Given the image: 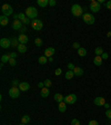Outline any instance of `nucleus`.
Segmentation results:
<instances>
[{
	"label": "nucleus",
	"mask_w": 111,
	"mask_h": 125,
	"mask_svg": "<svg viewBox=\"0 0 111 125\" xmlns=\"http://www.w3.org/2000/svg\"><path fill=\"white\" fill-rule=\"evenodd\" d=\"M19 85H20V83H19L18 79H15V81L12 82V86H13V87H17V86H19Z\"/></svg>",
	"instance_id": "nucleus-38"
},
{
	"label": "nucleus",
	"mask_w": 111,
	"mask_h": 125,
	"mask_svg": "<svg viewBox=\"0 0 111 125\" xmlns=\"http://www.w3.org/2000/svg\"><path fill=\"white\" fill-rule=\"evenodd\" d=\"M19 125H26V124H23V123H21V124H19Z\"/></svg>",
	"instance_id": "nucleus-51"
},
{
	"label": "nucleus",
	"mask_w": 111,
	"mask_h": 125,
	"mask_svg": "<svg viewBox=\"0 0 111 125\" xmlns=\"http://www.w3.org/2000/svg\"><path fill=\"white\" fill-rule=\"evenodd\" d=\"M76 68V66L73 65L72 62H69V64H68V70H73Z\"/></svg>",
	"instance_id": "nucleus-35"
},
{
	"label": "nucleus",
	"mask_w": 111,
	"mask_h": 125,
	"mask_svg": "<svg viewBox=\"0 0 111 125\" xmlns=\"http://www.w3.org/2000/svg\"><path fill=\"white\" fill-rule=\"evenodd\" d=\"M102 62H103V59H102L101 56H96V57L93 58V62H94L96 66H101L102 65Z\"/></svg>",
	"instance_id": "nucleus-19"
},
{
	"label": "nucleus",
	"mask_w": 111,
	"mask_h": 125,
	"mask_svg": "<svg viewBox=\"0 0 111 125\" xmlns=\"http://www.w3.org/2000/svg\"><path fill=\"white\" fill-rule=\"evenodd\" d=\"M104 107H106L107 109H109V108H110V105H109L108 103H106V104H104Z\"/></svg>",
	"instance_id": "nucleus-48"
},
{
	"label": "nucleus",
	"mask_w": 111,
	"mask_h": 125,
	"mask_svg": "<svg viewBox=\"0 0 111 125\" xmlns=\"http://www.w3.org/2000/svg\"><path fill=\"white\" fill-rule=\"evenodd\" d=\"M106 7H107V9L111 10V0H109L108 2H106Z\"/></svg>",
	"instance_id": "nucleus-42"
},
{
	"label": "nucleus",
	"mask_w": 111,
	"mask_h": 125,
	"mask_svg": "<svg viewBox=\"0 0 111 125\" xmlns=\"http://www.w3.org/2000/svg\"><path fill=\"white\" fill-rule=\"evenodd\" d=\"M73 76H75V73H73V70H68L67 73H66L65 77H66V79H71Z\"/></svg>",
	"instance_id": "nucleus-29"
},
{
	"label": "nucleus",
	"mask_w": 111,
	"mask_h": 125,
	"mask_svg": "<svg viewBox=\"0 0 111 125\" xmlns=\"http://www.w3.org/2000/svg\"><path fill=\"white\" fill-rule=\"evenodd\" d=\"M89 9H90L92 12H99L101 9V6L97 0H92L90 2V6H89Z\"/></svg>",
	"instance_id": "nucleus-5"
},
{
	"label": "nucleus",
	"mask_w": 111,
	"mask_h": 125,
	"mask_svg": "<svg viewBox=\"0 0 111 125\" xmlns=\"http://www.w3.org/2000/svg\"><path fill=\"white\" fill-rule=\"evenodd\" d=\"M0 46L3 49H8L9 47H11V40L9 38H1L0 39Z\"/></svg>",
	"instance_id": "nucleus-9"
},
{
	"label": "nucleus",
	"mask_w": 111,
	"mask_h": 125,
	"mask_svg": "<svg viewBox=\"0 0 111 125\" xmlns=\"http://www.w3.org/2000/svg\"><path fill=\"white\" fill-rule=\"evenodd\" d=\"M71 125H80V122H79L77 118H73V120L71 121Z\"/></svg>",
	"instance_id": "nucleus-36"
},
{
	"label": "nucleus",
	"mask_w": 111,
	"mask_h": 125,
	"mask_svg": "<svg viewBox=\"0 0 111 125\" xmlns=\"http://www.w3.org/2000/svg\"><path fill=\"white\" fill-rule=\"evenodd\" d=\"M49 94H50V91L48 87H43V88H41V91H40V95H41V97H43V98L49 96Z\"/></svg>",
	"instance_id": "nucleus-16"
},
{
	"label": "nucleus",
	"mask_w": 111,
	"mask_h": 125,
	"mask_svg": "<svg viewBox=\"0 0 111 125\" xmlns=\"http://www.w3.org/2000/svg\"><path fill=\"white\" fill-rule=\"evenodd\" d=\"M107 37H111V31H109L108 35H107Z\"/></svg>",
	"instance_id": "nucleus-50"
},
{
	"label": "nucleus",
	"mask_w": 111,
	"mask_h": 125,
	"mask_svg": "<svg viewBox=\"0 0 111 125\" xmlns=\"http://www.w3.org/2000/svg\"><path fill=\"white\" fill-rule=\"evenodd\" d=\"M72 47L75 48V49H80V48H81V47H80V44H79V42H73V44H72Z\"/></svg>",
	"instance_id": "nucleus-33"
},
{
	"label": "nucleus",
	"mask_w": 111,
	"mask_h": 125,
	"mask_svg": "<svg viewBox=\"0 0 111 125\" xmlns=\"http://www.w3.org/2000/svg\"><path fill=\"white\" fill-rule=\"evenodd\" d=\"M61 73H62L61 68H57V69H56V72H54V74H56V76H59V75H61Z\"/></svg>",
	"instance_id": "nucleus-40"
},
{
	"label": "nucleus",
	"mask_w": 111,
	"mask_h": 125,
	"mask_svg": "<svg viewBox=\"0 0 111 125\" xmlns=\"http://www.w3.org/2000/svg\"><path fill=\"white\" fill-rule=\"evenodd\" d=\"M34 45L37 47H41L42 46V39L41 38H36L34 39Z\"/></svg>",
	"instance_id": "nucleus-31"
},
{
	"label": "nucleus",
	"mask_w": 111,
	"mask_h": 125,
	"mask_svg": "<svg viewBox=\"0 0 111 125\" xmlns=\"http://www.w3.org/2000/svg\"><path fill=\"white\" fill-rule=\"evenodd\" d=\"M103 49H102V47H97L96 49H94V54L96 56H101V55L103 54Z\"/></svg>",
	"instance_id": "nucleus-30"
},
{
	"label": "nucleus",
	"mask_w": 111,
	"mask_h": 125,
	"mask_svg": "<svg viewBox=\"0 0 111 125\" xmlns=\"http://www.w3.org/2000/svg\"><path fill=\"white\" fill-rule=\"evenodd\" d=\"M43 83H44V87H48V88L51 87V85H52V82L50 81V79H46Z\"/></svg>",
	"instance_id": "nucleus-32"
},
{
	"label": "nucleus",
	"mask_w": 111,
	"mask_h": 125,
	"mask_svg": "<svg viewBox=\"0 0 111 125\" xmlns=\"http://www.w3.org/2000/svg\"><path fill=\"white\" fill-rule=\"evenodd\" d=\"M19 31H20L21 34H25V32H26V31H27V27H22V28H21Z\"/></svg>",
	"instance_id": "nucleus-45"
},
{
	"label": "nucleus",
	"mask_w": 111,
	"mask_h": 125,
	"mask_svg": "<svg viewBox=\"0 0 111 125\" xmlns=\"http://www.w3.org/2000/svg\"><path fill=\"white\" fill-rule=\"evenodd\" d=\"M101 57H102V59H108V58H109V55L107 54V52H103V54L101 55Z\"/></svg>",
	"instance_id": "nucleus-44"
},
{
	"label": "nucleus",
	"mask_w": 111,
	"mask_h": 125,
	"mask_svg": "<svg viewBox=\"0 0 111 125\" xmlns=\"http://www.w3.org/2000/svg\"><path fill=\"white\" fill-rule=\"evenodd\" d=\"M82 19H83V21H85L87 25H93V23H94V21H96L94 16H93L92 13H88V12L83 13Z\"/></svg>",
	"instance_id": "nucleus-3"
},
{
	"label": "nucleus",
	"mask_w": 111,
	"mask_h": 125,
	"mask_svg": "<svg viewBox=\"0 0 111 125\" xmlns=\"http://www.w3.org/2000/svg\"><path fill=\"white\" fill-rule=\"evenodd\" d=\"M9 60H10V56H9V54H5L1 56V62H9Z\"/></svg>",
	"instance_id": "nucleus-26"
},
{
	"label": "nucleus",
	"mask_w": 111,
	"mask_h": 125,
	"mask_svg": "<svg viewBox=\"0 0 111 125\" xmlns=\"http://www.w3.org/2000/svg\"><path fill=\"white\" fill-rule=\"evenodd\" d=\"M9 56H10V58H17V56H18V54H16V52H10L9 54Z\"/></svg>",
	"instance_id": "nucleus-43"
},
{
	"label": "nucleus",
	"mask_w": 111,
	"mask_h": 125,
	"mask_svg": "<svg viewBox=\"0 0 111 125\" xmlns=\"http://www.w3.org/2000/svg\"><path fill=\"white\" fill-rule=\"evenodd\" d=\"M93 104L97 105V106H104V104H106V99L103 98V97H96V98L93 99Z\"/></svg>",
	"instance_id": "nucleus-10"
},
{
	"label": "nucleus",
	"mask_w": 111,
	"mask_h": 125,
	"mask_svg": "<svg viewBox=\"0 0 111 125\" xmlns=\"http://www.w3.org/2000/svg\"><path fill=\"white\" fill-rule=\"evenodd\" d=\"M16 64H17V62H16L15 58H10V60H9V65L10 66H16Z\"/></svg>",
	"instance_id": "nucleus-34"
},
{
	"label": "nucleus",
	"mask_w": 111,
	"mask_h": 125,
	"mask_svg": "<svg viewBox=\"0 0 111 125\" xmlns=\"http://www.w3.org/2000/svg\"><path fill=\"white\" fill-rule=\"evenodd\" d=\"M31 26H32V28H34V30L39 31V30H41L42 29L43 23H42V21L40 20V19H34V20L31 21Z\"/></svg>",
	"instance_id": "nucleus-7"
},
{
	"label": "nucleus",
	"mask_w": 111,
	"mask_h": 125,
	"mask_svg": "<svg viewBox=\"0 0 111 125\" xmlns=\"http://www.w3.org/2000/svg\"><path fill=\"white\" fill-rule=\"evenodd\" d=\"M73 73H75V76H82L83 75V69L81 67H77L73 69Z\"/></svg>",
	"instance_id": "nucleus-20"
},
{
	"label": "nucleus",
	"mask_w": 111,
	"mask_h": 125,
	"mask_svg": "<svg viewBox=\"0 0 111 125\" xmlns=\"http://www.w3.org/2000/svg\"><path fill=\"white\" fill-rule=\"evenodd\" d=\"M10 40H11V47H12V48H16V47H18L19 45H20L18 38H16V37H12Z\"/></svg>",
	"instance_id": "nucleus-21"
},
{
	"label": "nucleus",
	"mask_w": 111,
	"mask_h": 125,
	"mask_svg": "<svg viewBox=\"0 0 111 125\" xmlns=\"http://www.w3.org/2000/svg\"><path fill=\"white\" fill-rule=\"evenodd\" d=\"M18 40H19V42H20V44L26 45L27 42H28L29 38H28V36H26L25 34H20V35L18 36Z\"/></svg>",
	"instance_id": "nucleus-14"
},
{
	"label": "nucleus",
	"mask_w": 111,
	"mask_h": 125,
	"mask_svg": "<svg viewBox=\"0 0 111 125\" xmlns=\"http://www.w3.org/2000/svg\"><path fill=\"white\" fill-rule=\"evenodd\" d=\"M38 62H39V64H41V65H44V64H47L48 62V58L46 57V56H41V57H39V59H38Z\"/></svg>",
	"instance_id": "nucleus-27"
},
{
	"label": "nucleus",
	"mask_w": 111,
	"mask_h": 125,
	"mask_svg": "<svg viewBox=\"0 0 111 125\" xmlns=\"http://www.w3.org/2000/svg\"><path fill=\"white\" fill-rule=\"evenodd\" d=\"M18 88L22 92H27L30 89V85H29L27 82H22V83H20V85L18 86Z\"/></svg>",
	"instance_id": "nucleus-13"
},
{
	"label": "nucleus",
	"mask_w": 111,
	"mask_h": 125,
	"mask_svg": "<svg viewBox=\"0 0 111 125\" xmlns=\"http://www.w3.org/2000/svg\"><path fill=\"white\" fill-rule=\"evenodd\" d=\"M37 3H38V6L44 8L46 6L49 5V0H38V1H37Z\"/></svg>",
	"instance_id": "nucleus-24"
},
{
	"label": "nucleus",
	"mask_w": 111,
	"mask_h": 125,
	"mask_svg": "<svg viewBox=\"0 0 111 125\" xmlns=\"http://www.w3.org/2000/svg\"><path fill=\"white\" fill-rule=\"evenodd\" d=\"M53 54H54V48L53 47H49V48H47V49L44 50V56H46L47 58L52 57V55Z\"/></svg>",
	"instance_id": "nucleus-15"
},
{
	"label": "nucleus",
	"mask_w": 111,
	"mask_h": 125,
	"mask_svg": "<svg viewBox=\"0 0 111 125\" xmlns=\"http://www.w3.org/2000/svg\"><path fill=\"white\" fill-rule=\"evenodd\" d=\"M19 20H21V22L25 23V25L30 23V19L26 16V13H19Z\"/></svg>",
	"instance_id": "nucleus-11"
},
{
	"label": "nucleus",
	"mask_w": 111,
	"mask_h": 125,
	"mask_svg": "<svg viewBox=\"0 0 111 125\" xmlns=\"http://www.w3.org/2000/svg\"><path fill=\"white\" fill-rule=\"evenodd\" d=\"M26 16L29 19H37V16H38V11L34 7H28L26 9Z\"/></svg>",
	"instance_id": "nucleus-2"
},
{
	"label": "nucleus",
	"mask_w": 111,
	"mask_h": 125,
	"mask_svg": "<svg viewBox=\"0 0 111 125\" xmlns=\"http://www.w3.org/2000/svg\"><path fill=\"white\" fill-rule=\"evenodd\" d=\"M22 27L23 26H22V22H21V20H19V19H17V20H13L12 28L15 29V30H20Z\"/></svg>",
	"instance_id": "nucleus-12"
},
{
	"label": "nucleus",
	"mask_w": 111,
	"mask_h": 125,
	"mask_svg": "<svg viewBox=\"0 0 111 125\" xmlns=\"http://www.w3.org/2000/svg\"><path fill=\"white\" fill-rule=\"evenodd\" d=\"M58 109H59L60 113H65L66 111H67V104H66L65 102L59 103V105H58Z\"/></svg>",
	"instance_id": "nucleus-18"
},
{
	"label": "nucleus",
	"mask_w": 111,
	"mask_h": 125,
	"mask_svg": "<svg viewBox=\"0 0 111 125\" xmlns=\"http://www.w3.org/2000/svg\"><path fill=\"white\" fill-rule=\"evenodd\" d=\"M71 13H72L75 17H80V16H83V8L81 7L80 5H73L71 7Z\"/></svg>",
	"instance_id": "nucleus-1"
},
{
	"label": "nucleus",
	"mask_w": 111,
	"mask_h": 125,
	"mask_svg": "<svg viewBox=\"0 0 111 125\" xmlns=\"http://www.w3.org/2000/svg\"><path fill=\"white\" fill-rule=\"evenodd\" d=\"M57 5V1L56 0H49V6L50 7H53V6Z\"/></svg>",
	"instance_id": "nucleus-39"
},
{
	"label": "nucleus",
	"mask_w": 111,
	"mask_h": 125,
	"mask_svg": "<svg viewBox=\"0 0 111 125\" xmlns=\"http://www.w3.org/2000/svg\"><path fill=\"white\" fill-rule=\"evenodd\" d=\"M78 55H79L80 57H85V56H87V49L81 47L80 49H78Z\"/></svg>",
	"instance_id": "nucleus-25"
},
{
	"label": "nucleus",
	"mask_w": 111,
	"mask_h": 125,
	"mask_svg": "<svg viewBox=\"0 0 111 125\" xmlns=\"http://www.w3.org/2000/svg\"><path fill=\"white\" fill-rule=\"evenodd\" d=\"M38 86L40 87V88H43V87H44V83H39Z\"/></svg>",
	"instance_id": "nucleus-47"
},
{
	"label": "nucleus",
	"mask_w": 111,
	"mask_h": 125,
	"mask_svg": "<svg viewBox=\"0 0 111 125\" xmlns=\"http://www.w3.org/2000/svg\"><path fill=\"white\" fill-rule=\"evenodd\" d=\"M13 18H15V20L19 19V13H15V15H13Z\"/></svg>",
	"instance_id": "nucleus-46"
},
{
	"label": "nucleus",
	"mask_w": 111,
	"mask_h": 125,
	"mask_svg": "<svg viewBox=\"0 0 111 125\" xmlns=\"http://www.w3.org/2000/svg\"><path fill=\"white\" fill-rule=\"evenodd\" d=\"M88 125H99V123L97 122L96 120H92V121H90V122H89Z\"/></svg>",
	"instance_id": "nucleus-41"
},
{
	"label": "nucleus",
	"mask_w": 111,
	"mask_h": 125,
	"mask_svg": "<svg viewBox=\"0 0 111 125\" xmlns=\"http://www.w3.org/2000/svg\"><path fill=\"white\" fill-rule=\"evenodd\" d=\"M53 98H54V101H56V102H58V103H61V102H63V101H65V97L62 96L61 94H59V93H58V94H56V95H54V96H53Z\"/></svg>",
	"instance_id": "nucleus-23"
},
{
	"label": "nucleus",
	"mask_w": 111,
	"mask_h": 125,
	"mask_svg": "<svg viewBox=\"0 0 111 125\" xmlns=\"http://www.w3.org/2000/svg\"><path fill=\"white\" fill-rule=\"evenodd\" d=\"M67 105H71V104H75L77 102V95L76 94H69L67 96L65 97V101H63Z\"/></svg>",
	"instance_id": "nucleus-6"
},
{
	"label": "nucleus",
	"mask_w": 111,
	"mask_h": 125,
	"mask_svg": "<svg viewBox=\"0 0 111 125\" xmlns=\"http://www.w3.org/2000/svg\"><path fill=\"white\" fill-rule=\"evenodd\" d=\"M1 11H2V15L3 16H7V17H9V16H11L13 13L12 7H11L10 5H8V3L2 5V7H1Z\"/></svg>",
	"instance_id": "nucleus-4"
},
{
	"label": "nucleus",
	"mask_w": 111,
	"mask_h": 125,
	"mask_svg": "<svg viewBox=\"0 0 111 125\" xmlns=\"http://www.w3.org/2000/svg\"><path fill=\"white\" fill-rule=\"evenodd\" d=\"M48 62H53V58H52V57L48 58Z\"/></svg>",
	"instance_id": "nucleus-49"
},
{
	"label": "nucleus",
	"mask_w": 111,
	"mask_h": 125,
	"mask_svg": "<svg viewBox=\"0 0 111 125\" xmlns=\"http://www.w3.org/2000/svg\"><path fill=\"white\" fill-rule=\"evenodd\" d=\"M21 123H23V124H28V123H30V116L29 115H25V116L21 117Z\"/></svg>",
	"instance_id": "nucleus-28"
},
{
	"label": "nucleus",
	"mask_w": 111,
	"mask_h": 125,
	"mask_svg": "<svg viewBox=\"0 0 111 125\" xmlns=\"http://www.w3.org/2000/svg\"><path fill=\"white\" fill-rule=\"evenodd\" d=\"M110 107H111V105H110Z\"/></svg>",
	"instance_id": "nucleus-52"
},
{
	"label": "nucleus",
	"mask_w": 111,
	"mask_h": 125,
	"mask_svg": "<svg viewBox=\"0 0 111 125\" xmlns=\"http://www.w3.org/2000/svg\"><path fill=\"white\" fill-rule=\"evenodd\" d=\"M17 49H18V52H20V54H25V52H27V46L23 44H20L18 47H17Z\"/></svg>",
	"instance_id": "nucleus-22"
},
{
	"label": "nucleus",
	"mask_w": 111,
	"mask_h": 125,
	"mask_svg": "<svg viewBox=\"0 0 111 125\" xmlns=\"http://www.w3.org/2000/svg\"><path fill=\"white\" fill-rule=\"evenodd\" d=\"M8 22H9V19H8L7 16H3V15L0 16V25L1 26H7Z\"/></svg>",
	"instance_id": "nucleus-17"
},
{
	"label": "nucleus",
	"mask_w": 111,
	"mask_h": 125,
	"mask_svg": "<svg viewBox=\"0 0 111 125\" xmlns=\"http://www.w3.org/2000/svg\"><path fill=\"white\" fill-rule=\"evenodd\" d=\"M19 95H20V89L18 88V87H11L10 89H9V96L11 97V98H18Z\"/></svg>",
	"instance_id": "nucleus-8"
},
{
	"label": "nucleus",
	"mask_w": 111,
	"mask_h": 125,
	"mask_svg": "<svg viewBox=\"0 0 111 125\" xmlns=\"http://www.w3.org/2000/svg\"><path fill=\"white\" fill-rule=\"evenodd\" d=\"M106 116L111 120V108H109V109H107L106 111Z\"/></svg>",
	"instance_id": "nucleus-37"
}]
</instances>
